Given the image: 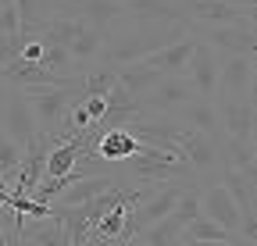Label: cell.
<instances>
[{
  "label": "cell",
  "mask_w": 257,
  "mask_h": 246,
  "mask_svg": "<svg viewBox=\"0 0 257 246\" xmlns=\"http://www.w3.org/2000/svg\"><path fill=\"white\" fill-rule=\"evenodd\" d=\"M15 246H36V242H29V239H18V242H15Z\"/></svg>",
  "instance_id": "cell-24"
},
{
  "label": "cell",
  "mask_w": 257,
  "mask_h": 246,
  "mask_svg": "<svg viewBox=\"0 0 257 246\" xmlns=\"http://www.w3.org/2000/svg\"><path fill=\"white\" fill-rule=\"evenodd\" d=\"M214 97H253V57L225 54V65H218V93Z\"/></svg>",
  "instance_id": "cell-12"
},
{
  "label": "cell",
  "mask_w": 257,
  "mask_h": 246,
  "mask_svg": "<svg viewBox=\"0 0 257 246\" xmlns=\"http://www.w3.org/2000/svg\"><path fill=\"white\" fill-rule=\"evenodd\" d=\"M179 125L186 129H197V132H207L214 143L221 139V125H218V111H214V100H189L182 104L175 114H172Z\"/></svg>",
  "instance_id": "cell-17"
},
{
  "label": "cell",
  "mask_w": 257,
  "mask_h": 246,
  "mask_svg": "<svg viewBox=\"0 0 257 246\" xmlns=\"http://www.w3.org/2000/svg\"><path fill=\"white\" fill-rule=\"evenodd\" d=\"M50 11V18H82L100 33H111V25L125 18L121 0H54Z\"/></svg>",
  "instance_id": "cell-7"
},
{
  "label": "cell",
  "mask_w": 257,
  "mask_h": 246,
  "mask_svg": "<svg viewBox=\"0 0 257 246\" xmlns=\"http://www.w3.org/2000/svg\"><path fill=\"white\" fill-rule=\"evenodd\" d=\"M22 93H25V104L32 111V121H36V132L40 136H50L57 143L64 111H68V104L82 93L79 79L68 82V86H29V89H22Z\"/></svg>",
  "instance_id": "cell-4"
},
{
  "label": "cell",
  "mask_w": 257,
  "mask_h": 246,
  "mask_svg": "<svg viewBox=\"0 0 257 246\" xmlns=\"http://www.w3.org/2000/svg\"><path fill=\"white\" fill-rule=\"evenodd\" d=\"M11 4H15V0H0V8H11Z\"/></svg>",
  "instance_id": "cell-25"
},
{
  "label": "cell",
  "mask_w": 257,
  "mask_h": 246,
  "mask_svg": "<svg viewBox=\"0 0 257 246\" xmlns=\"http://www.w3.org/2000/svg\"><path fill=\"white\" fill-rule=\"evenodd\" d=\"M197 246H232V242H197Z\"/></svg>",
  "instance_id": "cell-23"
},
{
  "label": "cell",
  "mask_w": 257,
  "mask_h": 246,
  "mask_svg": "<svg viewBox=\"0 0 257 246\" xmlns=\"http://www.w3.org/2000/svg\"><path fill=\"white\" fill-rule=\"evenodd\" d=\"M197 196H200V214H204L207 221H214L218 228L239 235V210H236L229 189H225L218 178H211V186H207L204 193H197Z\"/></svg>",
  "instance_id": "cell-13"
},
{
  "label": "cell",
  "mask_w": 257,
  "mask_h": 246,
  "mask_svg": "<svg viewBox=\"0 0 257 246\" xmlns=\"http://www.w3.org/2000/svg\"><path fill=\"white\" fill-rule=\"evenodd\" d=\"M114 33H104V50L96 57V65H133V61L147 57L150 50L175 43L186 36V22H133L128 18L125 29L111 25Z\"/></svg>",
  "instance_id": "cell-1"
},
{
  "label": "cell",
  "mask_w": 257,
  "mask_h": 246,
  "mask_svg": "<svg viewBox=\"0 0 257 246\" xmlns=\"http://www.w3.org/2000/svg\"><path fill=\"white\" fill-rule=\"evenodd\" d=\"M214 111H218V125L225 136H239V139H253V97H214Z\"/></svg>",
  "instance_id": "cell-11"
},
{
  "label": "cell",
  "mask_w": 257,
  "mask_h": 246,
  "mask_svg": "<svg viewBox=\"0 0 257 246\" xmlns=\"http://www.w3.org/2000/svg\"><path fill=\"white\" fill-rule=\"evenodd\" d=\"M114 75H118L121 89H125L128 97H136V100H140V97L147 93V89H150V86H154L157 79H161V75H157L154 68H143L140 61H133V65H121V68H114Z\"/></svg>",
  "instance_id": "cell-19"
},
{
  "label": "cell",
  "mask_w": 257,
  "mask_h": 246,
  "mask_svg": "<svg viewBox=\"0 0 257 246\" xmlns=\"http://www.w3.org/2000/svg\"><path fill=\"white\" fill-rule=\"evenodd\" d=\"M22 36H50L75 61H89V65H96V57L104 50V33L93 29L89 22H82V18H47V22L29 25Z\"/></svg>",
  "instance_id": "cell-3"
},
{
  "label": "cell",
  "mask_w": 257,
  "mask_h": 246,
  "mask_svg": "<svg viewBox=\"0 0 257 246\" xmlns=\"http://www.w3.org/2000/svg\"><path fill=\"white\" fill-rule=\"evenodd\" d=\"M193 86L197 100H214L218 93V50H211L207 43H193V54L186 61V72H182Z\"/></svg>",
  "instance_id": "cell-10"
},
{
  "label": "cell",
  "mask_w": 257,
  "mask_h": 246,
  "mask_svg": "<svg viewBox=\"0 0 257 246\" xmlns=\"http://www.w3.org/2000/svg\"><path fill=\"white\" fill-rule=\"evenodd\" d=\"M0 129H4L22 150L36 139V121H32V111L25 104V93L15 89V86H8L4 104H0Z\"/></svg>",
  "instance_id": "cell-9"
},
{
  "label": "cell",
  "mask_w": 257,
  "mask_h": 246,
  "mask_svg": "<svg viewBox=\"0 0 257 246\" xmlns=\"http://www.w3.org/2000/svg\"><path fill=\"white\" fill-rule=\"evenodd\" d=\"M0 189H4V175H0Z\"/></svg>",
  "instance_id": "cell-26"
},
{
  "label": "cell",
  "mask_w": 257,
  "mask_h": 246,
  "mask_svg": "<svg viewBox=\"0 0 257 246\" xmlns=\"http://www.w3.org/2000/svg\"><path fill=\"white\" fill-rule=\"evenodd\" d=\"M189 100H197V93H193V86H189L186 75H161L140 97V107L150 111V114H175Z\"/></svg>",
  "instance_id": "cell-8"
},
{
  "label": "cell",
  "mask_w": 257,
  "mask_h": 246,
  "mask_svg": "<svg viewBox=\"0 0 257 246\" xmlns=\"http://www.w3.org/2000/svg\"><path fill=\"white\" fill-rule=\"evenodd\" d=\"M121 4H125V0H121Z\"/></svg>",
  "instance_id": "cell-27"
},
{
  "label": "cell",
  "mask_w": 257,
  "mask_h": 246,
  "mask_svg": "<svg viewBox=\"0 0 257 246\" xmlns=\"http://www.w3.org/2000/svg\"><path fill=\"white\" fill-rule=\"evenodd\" d=\"M186 33H200V43H207L211 50H225V54L253 57V50H257L253 22H236V25H197V22H186Z\"/></svg>",
  "instance_id": "cell-6"
},
{
  "label": "cell",
  "mask_w": 257,
  "mask_h": 246,
  "mask_svg": "<svg viewBox=\"0 0 257 246\" xmlns=\"http://www.w3.org/2000/svg\"><path fill=\"white\" fill-rule=\"evenodd\" d=\"M125 246H147V242H143V239H128Z\"/></svg>",
  "instance_id": "cell-22"
},
{
  "label": "cell",
  "mask_w": 257,
  "mask_h": 246,
  "mask_svg": "<svg viewBox=\"0 0 257 246\" xmlns=\"http://www.w3.org/2000/svg\"><path fill=\"white\" fill-rule=\"evenodd\" d=\"M182 235H186V221L172 210L168 218H161V221L147 225L136 239H143L147 246H179V239H182Z\"/></svg>",
  "instance_id": "cell-18"
},
{
  "label": "cell",
  "mask_w": 257,
  "mask_h": 246,
  "mask_svg": "<svg viewBox=\"0 0 257 246\" xmlns=\"http://www.w3.org/2000/svg\"><path fill=\"white\" fill-rule=\"evenodd\" d=\"M225 4H236V8H257V0H225Z\"/></svg>",
  "instance_id": "cell-21"
},
{
  "label": "cell",
  "mask_w": 257,
  "mask_h": 246,
  "mask_svg": "<svg viewBox=\"0 0 257 246\" xmlns=\"http://www.w3.org/2000/svg\"><path fill=\"white\" fill-rule=\"evenodd\" d=\"M118 175L128 178L133 186H143V182H154V186H186L193 178V168L186 164V157L175 146L140 143V150L133 157L118 164Z\"/></svg>",
  "instance_id": "cell-2"
},
{
  "label": "cell",
  "mask_w": 257,
  "mask_h": 246,
  "mask_svg": "<svg viewBox=\"0 0 257 246\" xmlns=\"http://www.w3.org/2000/svg\"><path fill=\"white\" fill-rule=\"evenodd\" d=\"M82 107H86L89 125H96V121L104 118V111H107V100H104V97H82Z\"/></svg>",
  "instance_id": "cell-20"
},
{
  "label": "cell",
  "mask_w": 257,
  "mask_h": 246,
  "mask_svg": "<svg viewBox=\"0 0 257 246\" xmlns=\"http://www.w3.org/2000/svg\"><path fill=\"white\" fill-rule=\"evenodd\" d=\"M218 146V171L221 168H236V171H257V146L253 139H239V136H225L214 143Z\"/></svg>",
  "instance_id": "cell-16"
},
{
  "label": "cell",
  "mask_w": 257,
  "mask_h": 246,
  "mask_svg": "<svg viewBox=\"0 0 257 246\" xmlns=\"http://www.w3.org/2000/svg\"><path fill=\"white\" fill-rule=\"evenodd\" d=\"M172 146L186 157V164L193 168V175H204L207 182L218 178V146L207 132H197V129H186L175 121L172 129Z\"/></svg>",
  "instance_id": "cell-5"
},
{
  "label": "cell",
  "mask_w": 257,
  "mask_h": 246,
  "mask_svg": "<svg viewBox=\"0 0 257 246\" xmlns=\"http://www.w3.org/2000/svg\"><path fill=\"white\" fill-rule=\"evenodd\" d=\"M193 43H197V40L186 33L182 40L165 43V47L150 50L147 57H140V65H143V68H154L157 75H182V72H186V61H189V54H193Z\"/></svg>",
  "instance_id": "cell-14"
},
{
  "label": "cell",
  "mask_w": 257,
  "mask_h": 246,
  "mask_svg": "<svg viewBox=\"0 0 257 246\" xmlns=\"http://www.w3.org/2000/svg\"><path fill=\"white\" fill-rule=\"evenodd\" d=\"M121 8L133 22H186V0H125Z\"/></svg>",
  "instance_id": "cell-15"
}]
</instances>
